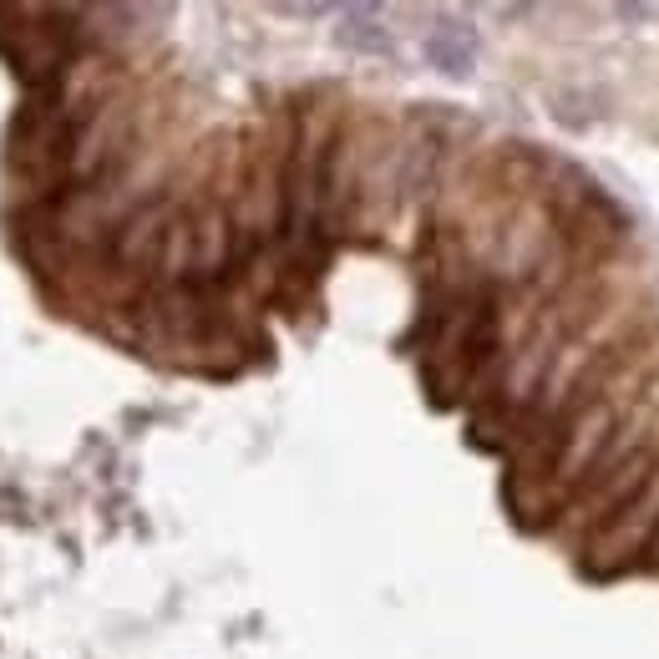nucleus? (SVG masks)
I'll return each mask as SVG.
<instances>
[{"label": "nucleus", "mask_w": 659, "mask_h": 659, "mask_svg": "<svg viewBox=\"0 0 659 659\" xmlns=\"http://www.w3.org/2000/svg\"><path fill=\"white\" fill-rule=\"evenodd\" d=\"M655 533H659V467H655V477L619 508V513H609L584 538L588 569L594 573H619L634 553H649Z\"/></svg>", "instance_id": "nucleus-1"}]
</instances>
